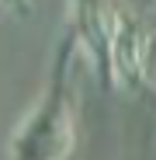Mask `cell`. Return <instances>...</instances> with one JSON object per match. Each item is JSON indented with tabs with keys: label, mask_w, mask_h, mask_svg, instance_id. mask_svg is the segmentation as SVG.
Returning a JSON list of instances; mask_svg holds the SVG:
<instances>
[{
	"label": "cell",
	"mask_w": 156,
	"mask_h": 160,
	"mask_svg": "<svg viewBox=\"0 0 156 160\" xmlns=\"http://www.w3.org/2000/svg\"><path fill=\"white\" fill-rule=\"evenodd\" d=\"M111 63H115V77L121 84H135L142 73V35L128 18H115L111 21Z\"/></svg>",
	"instance_id": "1"
}]
</instances>
